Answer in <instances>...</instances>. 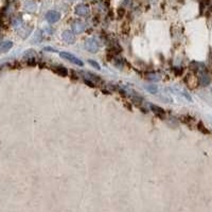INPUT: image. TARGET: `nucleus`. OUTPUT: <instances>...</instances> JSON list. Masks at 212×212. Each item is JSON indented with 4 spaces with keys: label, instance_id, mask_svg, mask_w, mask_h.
I'll return each mask as SVG.
<instances>
[{
    "label": "nucleus",
    "instance_id": "obj_1",
    "mask_svg": "<svg viewBox=\"0 0 212 212\" xmlns=\"http://www.w3.org/2000/svg\"><path fill=\"white\" fill-rule=\"evenodd\" d=\"M85 49L91 53H95L99 50V44L95 38H89L85 43Z\"/></svg>",
    "mask_w": 212,
    "mask_h": 212
},
{
    "label": "nucleus",
    "instance_id": "obj_2",
    "mask_svg": "<svg viewBox=\"0 0 212 212\" xmlns=\"http://www.w3.org/2000/svg\"><path fill=\"white\" fill-rule=\"evenodd\" d=\"M59 55H61V57H63V59H67V61H71V63H73V64L77 65V66H83V61H81L80 59H77V56L72 55V54H70V53H67V52H61L59 53Z\"/></svg>",
    "mask_w": 212,
    "mask_h": 212
},
{
    "label": "nucleus",
    "instance_id": "obj_3",
    "mask_svg": "<svg viewBox=\"0 0 212 212\" xmlns=\"http://www.w3.org/2000/svg\"><path fill=\"white\" fill-rule=\"evenodd\" d=\"M46 18L50 23H55L61 19V14L59 12H55V11H50L47 13Z\"/></svg>",
    "mask_w": 212,
    "mask_h": 212
},
{
    "label": "nucleus",
    "instance_id": "obj_4",
    "mask_svg": "<svg viewBox=\"0 0 212 212\" xmlns=\"http://www.w3.org/2000/svg\"><path fill=\"white\" fill-rule=\"evenodd\" d=\"M85 30V26L82 21L80 20H75V21L72 23V32L74 34H80L82 33L83 31Z\"/></svg>",
    "mask_w": 212,
    "mask_h": 212
},
{
    "label": "nucleus",
    "instance_id": "obj_5",
    "mask_svg": "<svg viewBox=\"0 0 212 212\" xmlns=\"http://www.w3.org/2000/svg\"><path fill=\"white\" fill-rule=\"evenodd\" d=\"M88 6H85V4H79V6L75 8V14L79 16H86L88 14Z\"/></svg>",
    "mask_w": 212,
    "mask_h": 212
},
{
    "label": "nucleus",
    "instance_id": "obj_6",
    "mask_svg": "<svg viewBox=\"0 0 212 212\" xmlns=\"http://www.w3.org/2000/svg\"><path fill=\"white\" fill-rule=\"evenodd\" d=\"M63 38H64L68 44L74 43V33L72 31H65L63 32Z\"/></svg>",
    "mask_w": 212,
    "mask_h": 212
},
{
    "label": "nucleus",
    "instance_id": "obj_7",
    "mask_svg": "<svg viewBox=\"0 0 212 212\" xmlns=\"http://www.w3.org/2000/svg\"><path fill=\"white\" fill-rule=\"evenodd\" d=\"M151 109L153 110V113H155L157 116H159V117H161V118L166 115V113H164V110H163L162 108L158 107V106H156V105H151Z\"/></svg>",
    "mask_w": 212,
    "mask_h": 212
},
{
    "label": "nucleus",
    "instance_id": "obj_8",
    "mask_svg": "<svg viewBox=\"0 0 212 212\" xmlns=\"http://www.w3.org/2000/svg\"><path fill=\"white\" fill-rule=\"evenodd\" d=\"M200 83L203 86H207L210 83V77L207 73H202L200 74Z\"/></svg>",
    "mask_w": 212,
    "mask_h": 212
},
{
    "label": "nucleus",
    "instance_id": "obj_9",
    "mask_svg": "<svg viewBox=\"0 0 212 212\" xmlns=\"http://www.w3.org/2000/svg\"><path fill=\"white\" fill-rule=\"evenodd\" d=\"M54 71L56 72V74H59V75H61V77H66V75L68 74L67 69H66L65 67H61V66H59V67H55Z\"/></svg>",
    "mask_w": 212,
    "mask_h": 212
},
{
    "label": "nucleus",
    "instance_id": "obj_10",
    "mask_svg": "<svg viewBox=\"0 0 212 212\" xmlns=\"http://www.w3.org/2000/svg\"><path fill=\"white\" fill-rule=\"evenodd\" d=\"M145 89L150 91L151 93H156L157 92V87L155 85H150V86H145Z\"/></svg>",
    "mask_w": 212,
    "mask_h": 212
},
{
    "label": "nucleus",
    "instance_id": "obj_11",
    "mask_svg": "<svg viewBox=\"0 0 212 212\" xmlns=\"http://www.w3.org/2000/svg\"><path fill=\"white\" fill-rule=\"evenodd\" d=\"M88 63H89V64L91 65V66H92V67H93V68H95V69H101V66H100V65H99L98 63H97V61H91V59H89V61H88Z\"/></svg>",
    "mask_w": 212,
    "mask_h": 212
},
{
    "label": "nucleus",
    "instance_id": "obj_12",
    "mask_svg": "<svg viewBox=\"0 0 212 212\" xmlns=\"http://www.w3.org/2000/svg\"><path fill=\"white\" fill-rule=\"evenodd\" d=\"M11 47H12V43H11V41H8L6 45H4V46L1 48V50H2V51H6V50H9Z\"/></svg>",
    "mask_w": 212,
    "mask_h": 212
},
{
    "label": "nucleus",
    "instance_id": "obj_13",
    "mask_svg": "<svg viewBox=\"0 0 212 212\" xmlns=\"http://www.w3.org/2000/svg\"><path fill=\"white\" fill-rule=\"evenodd\" d=\"M44 51H49V52H56L55 49H53L51 47H46V48H44Z\"/></svg>",
    "mask_w": 212,
    "mask_h": 212
},
{
    "label": "nucleus",
    "instance_id": "obj_14",
    "mask_svg": "<svg viewBox=\"0 0 212 212\" xmlns=\"http://www.w3.org/2000/svg\"><path fill=\"white\" fill-rule=\"evenodd\" d=\"M85 82V84H87L88 86H90V87H95V85H93V83L92 82H89V81H87V80H85L84 81Z\"/></svg>",
    "mask_w": 212,
    "mask_h": 212
}]
</instances>
